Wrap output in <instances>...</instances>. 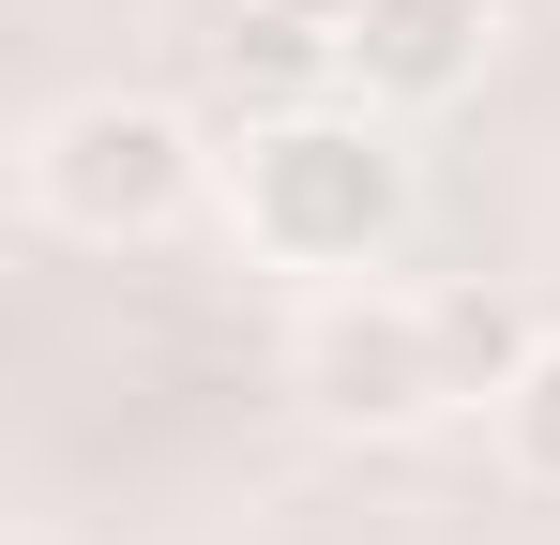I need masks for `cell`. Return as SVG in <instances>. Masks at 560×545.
<instances>
[{
	"mask_svg": "<svg viewBox=\"0 0 560 545\" xmlns=\"http://www.w3.org/2000/svg\"><path fill=\"white\" fill-rule=\"evenodd\" d=\"M500 61V0H364L349 15V91L364 106H440Z\"/></svg>",
	"mask_w": 560,
	"mask_h": 545,
	"instance_id": "cell-4",
	"label": "cell"
},
{
	"mask_svg": "<svg viewBox=\"0 0 560 545\" xmlns=\"http://www.w3.org/2000/svg\"><path fill=\"white\" fill-rule=\"evenodd\" d=\"M258 15H288V31H334V46H349V15H364V0H258Z\"/></svg>",
	"mask_w": 560,
	"mask_h": 545,
	"instance_id": "cell-8",
	"label": "cell"
},
{
	"mask_svg": "<svg viewBox=\"0 0 560 545\" xmlns=\"http://www.w3.org/2000/svg\"><path fill=\"white\" fill-rule=\"evenodd\" d=\"M228 212L288 272H378L394 228H409V152L378 137L364 106H303V121H258L228 152Z\"/></svg>",
	"mask_w": 560,
	"mask_h": 545,
	"instance_id": "cell-1",
	"label": "cell"
},
{
	"mask_svg": "<svg viewBox=\"0 0 560 545\" xmlns=\"http://www.w3.org/2000/svg\"><path fill=\"white\" fill-rule=\"evenodd\" d=\"M500 440H515V469H530V485L560 500V334L530 349V379L500 394Z\"/></svg>",
	"mask_w": 560,
	"mask_h": 545,
	"instance_id": "cell-7",
	"label": "cell"
},
{
	"mask_svg": "<svg viewBox=\"0 0 560 545\" xmlns=\"http://www.w3.org/2000/svg\"><path fill=\"white\" fill-rule=\"evenodd\" d=\"M197 182H212V152H197V121L167 106V91H77V106L31 121V212L77 228V243L167 228Z\"/></svg>",
	"mask_w": 560,
	"mask_h": 545,
	"instance_id": "cell-2",
	"label": "cell"
},
{
	"mask_svg": "<svg viewBox=\"0 0 560 545\" xmlns=\"http://www.w3.org/2000/svg\"><path fill=\"white\" fill-rule=\"evenodd\" d=\"M334 77H349V46H334V31H288V15H258V0H243V31H212V106H228L243 137L334 106Z\"/></svg>",
	"mask_w": 560,
	"mask_h": 545,
	"instance_id": "cell-5",
	"label": "cell"
},
{
	"mask_svg": "<svg viewBox=\"0 0 560 545\" xmlns=\"http://www.w3.org/2000/svg\"><path fill=\"white\" fill-rule=\"evenodd\" d=\"M288 379H303V409H318V425H349V440H424V425L455 409L440 303H424V288H378V272H334V288L303 303Z\"/></svg>",
	"mask_w": 560,
	"mask_h": 545,
	"instance_id": "cell-3",
	"label": "cell"
},
{
	"mask_svg": "<svg viewBox=\"0 0 560 545\" xmlns=\"http://www.w3.org/2000/svg\"><path fill=\"white\" fill-rule=\"evenodd\" d=\"M424 303H440V363H455V409H500V394L530 379V349H546V334H530V318H515V303H500L485 272H440Z\"/></svg>",
	"mask_w": 560,
	"mask_h": 545,
	"instance_id": "cell-6",
	"label": "cell"
}]
</instances>
